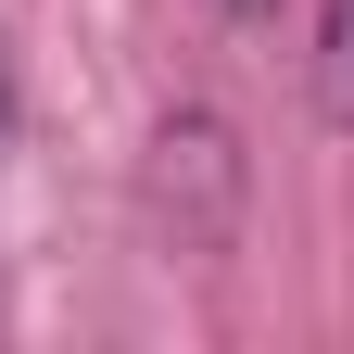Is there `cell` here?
<instances>
[{"label":"cell","mask_w":354,"mask_h":354,"mask_svg":"<svg viewBox=\"0 0 354 354\" xmlns=\"http://www.w3.org/2000/svg\"><path fill=\"white\" fill-rule=\"evenodd\" d=\"M317 114L354 127V0H329V13H317Z\"/></svg>","instance_id":"obj_1"},{"label":"cell","mask_w":354,"mask_h":354,"mask_svg":"<svg viewBox=\"0 0 354 354\" xmlns=\"http://www.w3.org/2000/svg\"><path fill=\"white\" fill-rule=\"evenodd\" d=\"M0 152H13V64H0Z\"/></svg>","instance_id":"obj_2"},{"label":"cell","mask_w":354,"mask_h":354,"mask_svg":"<svg viewBox=\"0 0 354 354\" xmlns=\"http://www.w3.org/2000/svg\"><path fill=\"white\" fill-rule=\"evenodd\" d=\"M215 13H241V26H253V13H279V0H215Z\"/></svg>","instance_id":"obj_3"}]
</instances>
